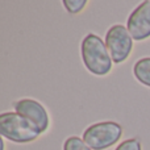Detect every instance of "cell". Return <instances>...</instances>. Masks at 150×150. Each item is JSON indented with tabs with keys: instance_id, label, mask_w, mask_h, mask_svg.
<instances>
[{
	"instance_id": "cell-1",
	"label": "cell",
	"mask_w": 150,
	"mask_h": 150,
	"mask_svg": "<svg viewBox=\"0 0 150 150\" xmlns=\"http://www.w3.org/2000/svg\"><path fill=\"white\" fill-rule=\"evenodd\" d=\"M80 55L84 67L96 76H105L111 73L113 61L105 42L100 36L88 33L80 42Z\"/></svg>"
},
{
	"instance_id": "cell-2",
	"label": "cell",
	"mask_w": 150,
	"mask_h": 150,
	"mask_svg": "<svg viewBox=\"0 0 150 150\" xmlns=\"http://www.w3.org/2000/svg\"><path fill=\"white\" fill-rule=\"evenodd\" d=\"M0 134L15 144H30L41 133L33 122L17 112H3L0 115Z\"/></svg>"
},
{
	"instance_id": "cell-3",
	"label": "cell",
	"mask_w": 150,
	"mask_h": 150,
	"mask_svg": "<svg viewBox=\"0 0 150 150\" xmlns=\"http://www.w3.org/2000/svg\"><path fill=\"white\" fill-rule=\"evenodd\" d=\"M122 137V127L116 121H99L83 132V141L92 150H105L116 145Z\"/></svg>"
},
{
	"instance_id": "cell-4",
	"label": "cell",
	"mask_w": 150,
	"mask_h": 150,
	"mask_svg": "<svg viewBox=\"0 0 150 150\" xmlns=\"http://www.w3.org/2000/svg\"><path fill=\"white\" fill-rule=\"evenodd\" d=\"M105 45L113 63L120 65L130 57L133 50V38L127 26L115 24L105 33Z\"/></svg>"
},
{
	"instance_id": "cell-5",
	"label": "cell",
	"mask_w": 150,
	"mask_h": 150,
	"mask_svg": "<svg viewBox=\"0 0 150 150\" xmlns=\"http://www.w3.org/2000/svg\"><path fill=\"white\" fill-rule=\"evenodd\" d=\"M13 107H15V112H17L18 115H21L25 119H28L29 121L33 122L41 134H44L49 130L50 116L47 113V109L40 101L25 98L17 100L13 104Z\"/></svg>"
},
{
	"instance_id": "cell-6",
	"label": "cell",
	"mask_w": 150,
	"mask_h": 150,
	"mask_svg": "<svg viewBox=\"0 0 150 150\" xmlns=\"http://www.w3.org/2000/svg\"><path fill=\"white\" fill-rule=\"evenodd\" d=\"M127 29L134 41H145L150 38V0L140 3L130 12Z\"/></svg>"
},
{
	"instance_id": "cell-7",
	"label": "cell",
	"mask_w": 150,
	"mask_h": 150,
	"mask_svg": "<svg viewBox=\"0 0 150 150\" xmlns=\"http://www.w3.org/2000/svg\"><path fill=\"white\" fill-rule=\"evenodd\" d=\"M133 75L141 84L150 88V57L140 58L133 65Z\"/></svg>"
},
{
	"instance_id": "cell-8",
	"label": "cell",
	"mask_w": 150,
	"mask_h": 150,
	"mask_svg": "<svg viewBox=\"0 0 150 150\" xmlns=\"http://www.w3.org/2000/svg\"><path fill=\"white\" fill-rule=\"evenodd\" d=\"M63 150H92L87 144L83 141V138H79L76 136L66 138L63 142Z\"/></svg>"
},
{
	"instance_id": "cell-9",
	"label": "cell",
	"mask_w": 150,
	"mask_h": 150,
	"mask_svg": "<svg viewBox=\"0 0 150 150\" xmlns=\"http://www.w3.org/2000/svg\"><path fill=\"white\" fill-rule=\"evenodd\" d=\"M88 4L87 0H63L62 5L65 7V9L67 11L70 15H78L86 8V5Z\"/></svg>"
},
{
	"instance_id": "cell-10",
	"label": "cell",
	"mask_w": 150,
	"mask_h": 150,
	"mask_svg": "<svg viewBox=\"0 0 150 150\" xmlns=\"http://www.w3.org/2000/svg\"><path fill=\"white\" fill-rule=\"evenodd\" d=\"M115 150H142V146L138 138H128L121 144H119Z\"/></svg>"
}]
</instances>
